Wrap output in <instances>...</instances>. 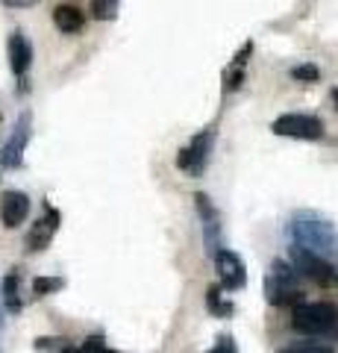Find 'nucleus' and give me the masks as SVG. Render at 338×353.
<instances>
[{
    "mask_svg": "<svg viewBox=\"0 0 338 353\" xmlns=\"http://www.w3.org/2000/svg\"><path fill=\"white\" fill-rule=\"evenodd\" d=\"M27 141H30V115L24 112L18 118V124L12 130V136H9L6 148H3V165L6 168H18L21 162H24V150H27Z\"/></svg>",
    "mask_w": 338,
    "mask_h": 353,
    "instance_id": "7",
    "label": "nucleus"
},
{
    "mask_svg": "<svg viewBox=\"0 0 338 353\" xmlns=\"http://www.w3.org/2000/svg\"><path fill=\"white\" fill-rule=\"evenodd\" d=\"M194 201H198L200 218H203L206 230H209V241H215V236H218V212H215V206L209 203V197L206 194H194Z\"/></svg>",
    "mask_w": 338,
    "mask_h": 353,
    "instance_id": "12",
    "label": "nucleus"
},
{
    "mask_svg": "<svg viewBox=\"0 0 338 353\" xmlns=\"http://www.w3.org/2000/svg\"><path fill=\"white\" fill-rule=\"evenodd\" d=\"M53 24H56L62 32H80L85 24V15L74 3H59L53 9Z\"/></svg>",
    "mask_w": 338,
    "mask_h": 353,
    "instance_id": "11",
    "label": "nucleus"
},
{
    "mask_svg": "<svg viewBox=\"0 0 338 353\" xmlns=\"http://www.w3.org/2000/svg\"><path fill=\"white\" fill-rule=\"evenodd\" d=\"M332 103H335V109H338V88H332Z\"/></svg>",
    "mask_w": 338,
    "mask_h": 353,
    "instance_id": "24",
    "label": "nucleus"
},
{
    "mask_svg": "<svg viewBox=\"0 0 338 353\" xmlns=\"http://www.w3.org/2000/svg\"><path fill=\"white\" fill-rule=\"evenodd\" d=\"M206 303H209V309L215 315H230L233 312V303L221 301V289H218V285H212V289H209V294H206Z\"/></svg>",
    "mask_w": 338,
    "mask_h": 353,
    "instance_id": "16",
    "label": "nucleus"
},
{
    "mask_svg": "<svg viewBox=\"0 0 338 353\" xmlns=\"http://www.w3.org/2000/svg\"><path fill=\"white\" fill-rule=\"evenodd\" d=\"M338 324V306L335 303H297L291 312V327L303 336H324L332 333V327Z\"/></svg>",
    "mask_w": 338,
    "mask_h": 353,
    "instance_id": "1",
    "label": "nucleus"
},
{
    "mask_svg": "<svg viewBox=\"0 0 338 353\" xmlns=\"http://www.w3.org/2000/svg\"><path fill=\"white\" fill-rule=\"evenodd\" d=\"M215 268H218V277H221L224 283V289L226 292H238V289H244V283H247V274H244V262L238 253L233 250H218L215 253Z\"/></svg>",
    "mask_w": 338,
    "mask_h": 353,
    "instance_id": "5",
    "label": "nucleus"
},
{
    "mask_svg": "<svg viewBox=\"0 0 338 353\" xmlns=\"http://www.w3.org/2000/svg\"><path fill=\"white\" fill-rule=\"evenodd\" d=\"M265 294H268V301L274 306H297L303 301V294H300L297 285H286V283H277L271 277L265 283Z\"/></svg>",
    "mask_w": 338,
    "mask_h": 353,
    "instance_id": "10",
    "label": "nucleus"
},
{
    "mask_svg": "<svg viewBox=\"0 0 338 353\" xmlns=\"http://www.w3.org/2000/svg\"><path fill=\"white\" fill-rule=\"evenodd\" d=\"M59 353H83V350H80V347H62Z\"/></svg>",
    "mask_w": 338,
    "mask_h": 353,
    "instance_id": "23",
    "label": "nucleus"
},
{
    "mask_svg": "<svg viewBox=\"0 0 338 353\" xmlns=\"http://www.w3.org/2000/svg\"><path fill=\"white\" fill-rule=\"evenodd\" d=\"M291 77H294L297 83H318V80H321V71H318V65L306 62V65H297V68L291 71Z\"/></svg>",
    "mask_w": 338,
    "mask_h": 353,
    "instance_id": "17",
    "label": "nucleus"
},
{
    "mask_svg": "<svg viewBox=\"0 0 338 353\" xmlns=\"http://www.w3.org/2000/svg\"><path fill=\"white\" fill-rule=\"evenodd\" d=\"M209 353H238V347H235L233 336H221V339H218V345Z\"/></svg>",
    "mask_w": 338,
    "mask_h": 353,
    "instance_id": "19",
    "label": "nucleus"
},
{
    "mask_svg": "<svg viewBox=\"0 0 338 353\" xmlns=\"http://www.w3.org/2000/svg\"><path fill=\"white\" fill-rule=\"evenodd\" d=\"M244 83V68H230L224 74V92H235Z\"/></svg>",
    "mask_w": 338,
    "mask_h": 353,
    "instance_id": "18",
    "label": "nucleus"
},
{
    "mask_svg": "<svg viewBox=\"0 0 338 353\" xmlns=\"http://www.w3.org/2000/svg\"><path fill=\"white\" fill-rule=\"evenodd\" d=\"M0 3H6V6H15V9H27V6H36L39 0H0Z\"/></svg>",
    "mask_w": 338,
    "mask_h": 353,
    "instance_id": "22",
    "label": "nucleus"
},
{
    "mask_svg": "<svg viewBox=\"0 0 338 353\" xmlns=\"http://www.w3.org/2000/svg\"><path fill=\"white\" fill-rule=\"evenodd\" d=\"M212 141H215V132H212V130L198 132V136L191 139V145L182 148V150L177 153V168L189 171L191 176L203 174L206 162H209V153H212Z\"/></svg>",
    "mask_w": 338,
    "mask_h": 353,
    "instance_id": "4",
    "label": "nucleus"
},
{
    "mask_svg": "<svg viewBox=\"0 0 338 353\" xmlns=\"http://www.w3.org/2000/svg\"><path fill=\"white\" fill-rule=\"evenodd\" d=\"M250 53H253V41H244V44H242V50H238V53H235V59H233V68H244Z\"/></svg>",
    "mask_w": 338,
    "mask_h": 353,
    "instance_id": "20",
    "label": "nucleus"
},
{
    "mask_svg": "<svg viewBox=\"0 0 338 353\" xmlns=\"http://www.w3.org/2000/svg\"><path fill=\"white\" fill-rule=\"evenodd\" d=\"M30 215V197L24 192H3L0 197V221L6 230H15L27 221Z\"/></svg>",
    "mask_w": 338,
    "mask_h": 353,
    "instance_id": "6",
    "label": "nucleus"
},
{
    "mask_svg": "<svg viewBox=\"0 0 338 353\" xmlns=\"http://www.w3.org/2000/svg\"><path fill=\"white\" fill-rule=\"evenodd\" d=\"M59 221H62V215H59L53 206H47V209H45V218H41L39 224L30 230V236H27V250H45V248L50 245V239L56 236Z\"/></svg>",
    "mask_w": 338,
    "mask_h": 353,
    "instance_id": "8",
    "label": "nucleus"
},
{
    "mask_svg": "<svg viewBox=\"0 0 338 353\" xmlns=\"http://www.w3.org/2000/svg\"><path fill=\"white\" fill-rule=\"evenodd\" d=\"M18 283H21L18 274H9V277L3 280V303H6L9 312H21V294H18Z\"/></svg>",
    "mask_w": 338,
    "mask_h": 353,
    "instance_id": "13",
    "label": "nucleus"
},
{
    "mask_svg": "<svg viewBox=\"0 0 338 353\" xmlns=\"http://www.w3.org/2000/svg\"><path fill=\"white\" fill-rule=\"evenodd\" d=\"M282 353H332V347H326V345H297V347H288Z\"/></svg>",
    "mask_w": 338,
    "mask_h": 353,
    "instance_id": "21",
    "label": "nucleus"
},
{
    "mask_svg": "<svg viewBox=\"0 0 338 353\" xmlns=\"http://www.w3.org/2000/svg\"><path fill=\"white\" fill-rule=\"evenodd\" d=\"M291 265H294V271L297 274H306L309 280L315 283H321V285H332L338 280V274L330 262H326L321 253H315L309 248H300V245H294L291 248Z\"/></svg>",
    "mask_w": 338,
    "mask_h": 353,
    "instance_id": "3",
    "label": "nucleus"
},
{
    "mask_svg": "<svg viewBox=\"0 0 338 353\" xmlns=\"http://www.w3.org/2000/svg\"><path fill=\"white\" fill-rule=\"evenodd\" d=\"M271 130L277 136H286V139H306V141H315V139H324V121L318 115H303V112H286L279 115Z\"/></svg>",
    "mask_w": 338,
    "mask_h": 353,
    "instance_id": "2",
    "label": "nucleus"
},
{
    "mask_svg": "<svg viewBox=\"0 0 338 353\" xmlns=\"http://www.w3.org/2000/svg\"><path fill=\"white\" fill-rule=\"evenodd\" d=\"M92 15L97 21H112L118 15V0H92Z\"/></svg>",
    "mask_w": 338,
    "mask_h": 353,
    "instance_id": "14",
    "label": "nucleus"
},
{
    "mask_svg": "<svg viewBox=\"0 0 338 353\" xmlns=\"http://www.w3.org/2000/svg\"><path fill=\"white\" fill-rule=\"evenodd\" d=\"M62 285H65L62 277H36V280H32V292H36L39 297H45V294L59 292Z\"/></svg>",
    "mask_w": 338,
    "mask_h": 353,
    "instance_id": "15",
    "label": "nucleus"
},
{
    "mask_svg": "<svg viewBox=\"0 0 338 353\" xmlns=\"http://www.w3.org/2000/svg\"><path fill=\"white\" fill-rule=\"evenodd\" d=\"M30 62H32L30 41L24 39V32H12V36H9V65H12L15 77H24Z\"/></svg>",
    "mask_w": 338,
    "mask_h": 353,
    "instance_id": "9",
    "label": "nucleus"
},
{
    "mask_svg": "<svg viewBox=\"0 0 338 353\" xmlns=\"http://www.w3.org/2000/svg\"><path fill=\"white\" fill-rule=\"evenodd\" d=\"M101 353H118V350H109V347H103V350H101Z\"/></svg>",
    "mask_w": 338,
    "mask_h": 353,
    "instance_id": "25",
    "label": "nucleus"
}]
</instances>
